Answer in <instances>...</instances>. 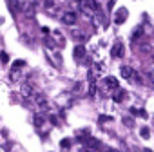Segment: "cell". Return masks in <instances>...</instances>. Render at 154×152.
Masks as SVG:
<instances>
[{
	"label": "cell",
	"instance_id": "cell-8",
	"mask_svg": "<svg viewBox=\"0 0 154 152\" xmlns=\"http://www.w3.org/2000/svg\"><path fill=\"white\" fill-rule=\"evenodd\" d=\"M125 94H127V93H125L123 89H116V93H114V96H112V100H114L116 103H122V102L125 100Z\"/></svg>",
	"mask_w": 154,
	"mask_h": 152
},
{
	"label": "cell",
	"instance_id": "cell-9",
	"mask_svg": "<svg viewBox=\"0 0 154 152\" xmlns=\"http://www.w3.org/2000/svg\"><path fill=\"white\" fill-rule=\"evenodd\" d=\"M35 103L36 105H40V107H47V102H45V98H44V94H40V93H36L35 96Z\"/></svg>",
	"mask_w": 154,
	"mask_h": 152
},
{
	"label": "cell",
	"instance_id": "cell-1",
	"mask_svg": "<svg viewBox=\"0 0 154 152\" xmlns=\"http://www.w3.org/2000/svg\"><path fill=\"white\" fill-rule=\"evenodd\" d=\"M123 53H125V47H123L122 42H116V44L112 45V49H111V56H112V58H122Z\"/></svg>",
	"mask_w": 154,
	"mask_h": 152
},
{
	"label": "cell",
	"instance_id": "cell-23",
	"mask_svg": "<svg viewBox=\"0 0 154 152\" xmlns=\"http://www.w3.org/2000/svg\"><path fill=\"white\" fill-rule=\"evenodd\" d=\"M98 147V139H91L89 141V148H96Z\"/></svg>",
	"mask_w": 154,
	"mask_h": 152
},
{
	"label": "cell",
	"instance_id": "cell-15",
	"mask_svg": "<svg viewBox=\"0 0 154 152\" xmlns=\"http://www.w3.org/2000/svg\"><path fill=\"white\" fill-rule=\"evenodd\" d=\"M85 138H89V129H84V130H80V132H78V139H82V141H84Z\"/></svg>",
	"mask_w": 154,
	"mask_h": 152
},
{
	"label": "cell",
	"instance_id": "cell-10",
	"mask_svg": "<svg viewBox=\"0 0 154 152\" xmlns=\"http://www.w3.org/2000/svg\"><path fill=\"white\" fill-rule=\"evenodd\" d=\"M84 6L91 11H98V2L96 0H84Z\"/></svg>",
	"mask_w": 154,
	"mask_h": 152
},
{
	"label": "cell",
	"instance_id": "cell-4",
	"mask_svg": "<svg viewBox=\"0 0 154 152\" xmlns=\"http://www.w3.org/2000/svg\"><path fill=\"white\" fill-rule=\"evenodd\" d=\"M103 84H105L107 89H120V84H118V80L114 78V76H107V78L103 80Z\"/></svg>",
	"mask_w": 154,
	"mask_h": 152
},
{
	"label": "cell",
	"instance_id": "cell-18",
	"mask_svg": "<svg viewBox=\"0 0 154 152\" xmlns=\"http://www.w3.org/2000/svg\"><path fill=\"white\" fill-rule=\"evenodd\" d=\"M20 67H26V62L24 60H17L15 65H13V69H20Z\"/></svg>",
	"mask_w": 154,
	"mask_h": 152
},
{
	"label": "cell",
	"instance_id": "cell-7",
	"mask_svg": "<svg viewBox=\"0 0 154 152\" xmlns=\"http://www.w3.org/2000/svg\"><path fill=\"white\" fill-rule=\"evenodd\" d=\"M72 54H74L76 60H82V58L85 56V47H84V45H76L74 51H72Z\"/></svg>",
	"mask_w": 154,
	"mask_h": 152
},
{
	"label": "cell",
	"instance_id": "cell-5",
	"mask_svg": "<svg viewBox=\"0 0 154 152\" xmlns=\"http://www.w3.org/2000/svg\"><path fill=\"white\" fill-rule=\"evenodd\" d=\"M22 96H24V98L35 96V91H33V85H31V84H24V85H22Z\"/></svg>",
	"mask_w": 154,
	"mask_h": 152
},
{
	"label": "cell",
	"instance_id": "cell-24",
	"mask_svg": "<svg viewBox=\"0 0 154 152\" xmlns=\"http://www.w3.org/2000/svg\"><path fill=\"white\" fill-rule=\"evenodd\" d=\"M72 35H74V36H76V38H80V40H82V38H84V35H82V33H80V31H72Z\"/></svg>",
	"mask_w": 154,
	"mask_h": 152
},
{
	"label": "cell",
	"instance_id": "cell-32",
	"mask_svg": "<svg viewBox=\"0 0 154 152\" xmlns=\"http://www.w3.org/2000/svg\"><path fill=\"white\" fill-rule=\"evenodd\" d=\"M111 152H118V150H112V148H111Z\"/></svg>",
	"mask_w": 154,
	"mask_h": 152
},
{
	"label": "cell",
	"instance_id": "cell-29",
	"mask_svg": "<svg viewBox=\"0 0 154 152\" xmlns=\"http://www.w3.org/2000/svg\"><path fill=\"white\" fill-rule=\"evenodd\" d=\"M143 152H152V150H149V148H143Z\"/></svg>",
	"mask_w": 154,
	"mask_h": 152
},
{
	"label": "cell",
	"instance_id": "cell-3",
	"mask_svg": "<svg viewBox=\"0 0 154 152\" xmlns=\"http://www.w3.org/2000/svg\"><path fill=\"white\" fill-rule=\"evenodd\" d=\"M62 22H63L65 26H72V24L76 22V13H72V11H65V13L62 15Z\"/></svg>",
	"mask_w": 154,
	"mask_h": 152
},
{
	"label": "cell",
	"instance_id": "cell-21",
	"mask_svg": "<svg viewBox=\"0 0 154 152\" xmlns=\"http://www.w3.org/2000/svg\"><path fill=\"white\" fill-rule=\"evenodd\" d=\"M8 62H9V54L4 51V53H2V63H8Z\"/></svg>",
	"mask_w": 154,
	"mask_h": 152
},
{
	"label": "cell",
	"instance_id": "cell-17",
	"mask_svg": "<svg viewBox=\"0 0 154 152\" xmlns=\"http://www.w3.org/2000/svg\"><path fill=\"white\" fill-rule=\"evenodd\" d=\"M9 9H11L13 13L18 9V2H17V0H15V2H13V0H9Z\"/></svg>",
	"mask_w": 154,
	"mask_h": 152
},
{
	"label": "cell",
	"instance_id": "cell-31",
	"mask_svg": "<svg viewBox=\"0 0 154 152\" xmlns=\"http://www.w3.org/2000/svg\"><path fill=\"white\" fill-rule=\"evenodd\" d=\"M150 76H152V78H154V71H152V72H150Z\"/></svg>",
	"mask_w": 154,
	"mask_h": 152
},
{
	"label": "cell",
	"instance_id": "cell-30",
	"mask_svg": "<svg viewBox=\"0 0 154 152\" xmlns=\"http://www.w3.org/2000/svg\"><path fill=\"white\" fill-rule=\"evenodd\" d=\"M103 152H111V148H105V150H103Z\"/></svg>",
	"mask_w": 154,
	"mask_h": 152
},
{
	"label": "cell",
	"instance_id": "cell-26",
	"mask_svg": "<svg viewBox=\"0 0 154 152\" xmlns=\"http://www.w3.org/2000/svg\"><path fill=\"white\" fill-rule=\"evenodd\" d=\"M53 4H54V0H45V6H47V8H51Z\"/></svg>",
	"mask_w": 154,
	"mask_h": 152
},
{
	"label": "cell",
	"instance_id": "cell-2",
	"mask_svg": "<svg viewBox=\"0 0 154 152\" xmlns=\"http://www.w3.org/2000/svg\"><path fill=\"white\" fill-rule=\"evenodd\" d=\"M125 20H127V9H125V8H120V9L114 13V24L120 26V24H123Z\"/></svg>",
	"mask_w": 154,
	"mask_h": 152
},
{
	"label": "cell",
	"instance_id": "cell-28",
	"mask_svg": "<svg viewBox=\"0 0 154 152\" xmlns=\"http://www.w3.org/2000/svg\"><path fill=\"white\" fill-rule=\"evenodd\" d=\"M82 152H93V148H84Z\"/></svg>",
	"mask_w": 154,
	"mask_h": 152
},
{
	"label": "cell",
	"instance_id": "cell-6",
	"mask_svg": "<svg viewBox=\"0 0 154 152\" xmlns=\"http://www.w3.org/2000/svg\"><path fill=\"white\" fill-rule=\"evenodd\" d=\"M120 71H122V76H123V78H127V80H131V78H134V76H136V74H134V69H131V67H127V65H123Z\"/></svg>",
	"mask_w": 154,
	"mask_h": 152
},
{
	"label": "cell",
	"instance_id": "cell-16",
	"mask_svg": "<svg viewBox=\"0 0 154 152\" xmlns=\"http://www.w3.org/2000/svg\"><path fill=\"white\" fill-rule=\"evenodd\" d=\"M60 145H62V148H69V147H71V139H69V138H63Z\"/></svg>",
	"mask_w": 154,
	"mask_h": 152
},
{
	"label": "cell",
	"instance_id": "cell-25",
	"mask_svg": "<svg viewBox=\"0 0 154 152\" xmlns=\"http://www.w3.org/2000/svg\"><path fill=\"white\" fill-rule=\"evenodd\" d=\"M51 123H53V125H58V118H56V116H51Z\"/></svg>",
	"mask_w": 154,
	"mask_h": 152
},
{
	"label": "cell",
	"instance_id": "cell-27",
	"mask_svg": "<svg viewBox=\"0 0 154 152\" xmlns=\"http://www.w3.org/2000/svg\"><path fill=\"white\" fill-rule=\"evenodd\" d=\"M112 6H114V0H109V4H107V8H109V9H112Z\"/></svg>",
	"mask_w": 154,
	"mask_h": 152
},
{
	"label": "cell",
	"instance_id": "cell-19",
	"mask_svg": "<svg viewBox=\"0 0 154 152\" xmlns=\"http://www.w3.org/2000/svg\"><path fill=\"white\" fill-rule=\"evenodd\" d=\"M123 123H125L127 127H132V125H134V120H132V118H127V116H125V118H123Z\"/></svg>",
	"mask_w": 154,
	"mask_h": 152
},
{
	"label": "cell",
	"instance_id": "cell-22",
	"mask_svg": "<svg viewBox=\"0 0 154 152\" xmlns=\"http://www.w3.org/2000/svg\"><path fill=\"white\" fill-rule=\"evenodd\" d=\"M111 120H112L111 116H100V118H98V121H100V123H103V121H111Z\"/></svg>",
	"mask_w": 154,
	"mask_h": 152
},
{
	"label": "cell",
	"instance_id": "cell-13",
	"mask_svg": "<svg viewBox=\"0 0 154 152\" xmlns=\"http://www.w3.org/2000/svg\"><path fill=\"white\" fill-rule=\"evenodd\" d=\"M131 112H132V114H136V116H140V118H147V116H149L145 109H136V107H132V109H131Z\"/></svg>",
	"mask_w": 154,
	"mask_h": 152
},
{
	"label": "cell",
	"instance_id": "cell-20",
	"mask_svg": "<svg viewBox=\"0 0 154 152\" xmlns=\"http://www.w3.org/2000/svg\"><path fill=\"white\" fill-rule=\"evenodd\" d=\"M94 93H96V85L91 84V85H89V96H94Z\"/></svg>",
	"mask_w": 154,
	"mask_h": 152
},
{
	"label": "cell",
	"instance_id": "cell-11",
	"mask_svg": "<svg viewBox=\"0 0 154 152\" xmlns=\"http://www.w3.org/2000/svg\"><path fill=\"white\" fill-rule=\"evenodd\" d=\"M33 123H35V127H44V123H45V118H44V114H35V118H33Z\"/></svg>",
	"mask_w": 154,
	"mask_h": 152
},
{
	"label": "cell",
	"instance_id": "cell-12",
	"mask_svg": "<svg viewBox=\"0 0 154 152\" xmlns=\"http://www.w3.org/2000/svg\"><path fill=\"white\" fill-rule=\"evenodd\" d=\"M141 36H143V29H141V27H138V29L132 33V36H131V42H138Z\"/></svg>",
	"mask_w": 154,
	"mask_h": 152
},
{
	"label": "cell",
	"instance_id": "cell-14",
	"mask_svg": "<svg viewBox=\"0 0 154 152\" xmlns=\"http://www.w3.org/2000/svg\"><path fill=\"white\" fill-rule=\"evenodd\" d=\"M140 136H141L143 139H149V138H150V130H149V127H141V129H140Z\"/></svg>",
	"mask_w": 154,
	"mask_h": 152
}]
</instances>
